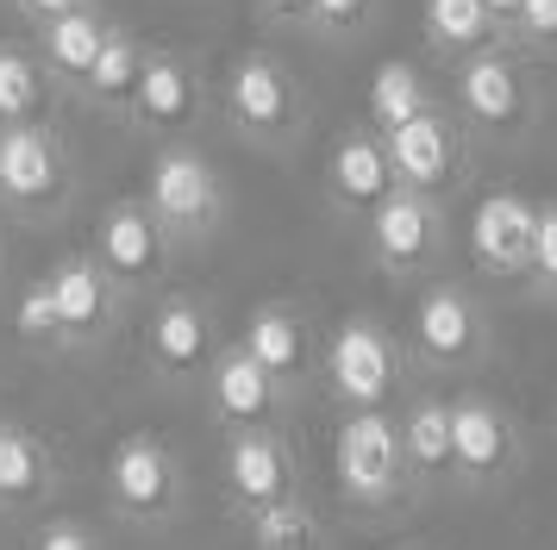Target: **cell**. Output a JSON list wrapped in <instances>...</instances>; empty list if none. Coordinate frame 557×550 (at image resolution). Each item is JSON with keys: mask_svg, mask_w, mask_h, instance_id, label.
<instances>
[{"mask_svg": "<svg viewBox=\"0 0 557 550\" xmlns=\"http://www.w3.org/2000/svg\"><path fill=\"white\" fill-rule=\"evenodd\" d=\"M451 95H457V125L476 132V138H495V145L532 138V125L545 113V88H539L532 57H520L507 38L457 57Z\"/></svg>", "mask_w": 557, "mask_h": 550, "instance_id": "1", "label": "cell"}, {"mask_svg": "<svg viewBox=\"0 0 557 550\" xmlns=\"http://www.w3.org/2000/svg\"><path fill=\"white\" fill-rule=\"evenodd\" d=\"M220 100H226L232 132L251 138V145H295L301 125H307L301 82H295V70H288L282 57H270V50H245L226 70Z\"/></svg>", "mask_w": 557, "mask_h": 550, "instance_id": "2", "label": "cell"}, {"mask_svg": "<svg viewBox=\"0 0 557 550\" xmlns=\"http://www.w3.org/2000/svg\"><path fill=\"white\" fill-rule=\"evenodd\" d=\"M382 145H388L395 188H413V195H426V200H445L470 175V132L445 107H426L420 120L395 125Z\"/></svg>", "mask_w": 557, "mask_h": 550, "instance_id": "3", "label": "cell"}, {"mask_svg": "<svg viewBox=\"0 0 557 550\" xmlns=\"http://www.w3.org/2000/svg\"><path fill=\"white\" fill-rule=\"evenodd\" d=\"M145 207L163 225V238H207L220 225L226 188H220V175H213V163L201 150L163 145L151 163V182H145Z\"/></svg>", "mask_w": 557, "mask_h": 550, "instance_id": "4", "label": "cell"}, {"mask_svg": "<svg viewBox=\"0 0 557 550\" xmlns=\"http://www.w3.org/2000/svg\"><path fill=\"white\" fill-rule=\"evenodd\" d=\"M63 145H57L51 125H0V200L20 207V213H38V207H57L63 200Z\"/></svg>", "mask_w": 557, "mask_h": 550, "instance_id": "5", "label": "cell"}, {"mask_svg": "<svg viewBox=\"0 0 557 550\" xmlns=\"http://www.w3.org/2000/svg\"><path fill=\"white\" fill-rule=\"evenodd\" d=\"M438 245H445V213H438V200L413 195V188H395L370 213V250H376V263L388 275L426 270L438 257Z\"/></svg>", "mask_w": 557, "mask_h": 550, "instance_id": "6", "label": "cell"}, {"mask_svg": "<svg viewBox=\"0 0 557 550\" xmlns=\"http://www.w3.org/2000/svg\"><path fill=\"white\" fill-rule=\"evenodd\" d=\"M326 370H332V388H338V395L363 413V407H382V400L395 395L401 357H395V345H388V332H382V325L345 320L338 332H332Z\"/></svg>", "mask_w": 557, "mask_h": 550, "instance_id": "7", "label": "cell"}, {"mask_svg": "<svg viewBox=\"0 0 557 550\" xmlns=\"http://www.w3.org/2000/svg\"><path fill=\"white\" fill-rule=\"evenodd\" d=\"M126 120H138L145 132H163V138H182L188 125L201 120V82L188 70V57H176V50H145V70H138Z\"/></svg>", "mask_w": 557, "mask_h": 550, "instance_id": "8", "label": "cell"}, {"mask_svg": "<svg viewBox=\"0 0 557 550\" xmlns=\"http://www.w3.org/2000/svg\"><path fill=\"white\" fill-rule=\"evenodd\" d=\"M401 475V432L382 420L376 407H363L338 425V482L357 500H382Z\"/></svg>", "mask_w": 557, "mask_h": 550, "instance_id": "9", "label": "cell"}, {"mask_svg": "<svg viewBox=\"0 0 557 550\" xmlns=\"http://www.w3.org/2000/svg\"><path fill=\"white\" fill-rule=\"evenodd\" d=\"M326 195L345 207V213H376L382 200L395 195V170H388V145L370 125H351L332 138L326 157Z\"/></svg>", "mask_w": 557, "mask_h": 550, "instance_id": "10", "label": "cell"}, {"mask_svg": "<svg viewBox=\"0 0 557 550\" xmlns=\"http://www.w3.org/2000/svg\"><path fill=\"white\" fill-rule=\"evenodd\" d=\"M163 225L151 220L145 200H120L101 213V232H95V263H101L107 282H151L163 270Z\"/></svg>", "mask_w": 557, "mask_h": 550, "instance_id": "11", "label": "cell"}, {"mask_svg": "<svg viewBox=\"0 0 557 550\" xmlns=\"http://www.w3.org/2000/svg\"><path fill=\"white\" fill-rule=\"evenodd\" d=\"M532 225H539V200L495 188L476 200V220H470V250L488 275H527L532 263Z\"/></svg>", "mask_w": 557, "mask_h": 550, "instance_id": "12", "label": "cell"}, {"mask_svg": "<svg viewBox=\"0 0 557 550\" xmlns=\"http://www.w3.org/2000/svg\"><path fill=\"white\" fill-rule=\"evenodd\" d=\"M482 338H488V325H482V307L463 288H426L420 295V307H413V345H420V357L426 363H470V357H482Z\"/></svg>", "mask_w": 557, "mask_h": 550, "instance_id": "13", "label": "cell"}, {"mask_svg": "<svg viewBox=\"0 0 557 550\" xmlns=\"http://www.w3.org/2000/svg\"><path fill=\"white\" fill-rule=\"evenodd\" d=\"M107 13L95 0H82L70 13H57V20L38 25V70L63 82V88H82L88 70H95V57H101V38H107Z\"/></svg>", "mask_w": 557, "mask_h": 550, "instance_id": "14", "label": "cell"}, {"mask_svg": "<svg viewBox=\"0 0 557 550\" xmlns=\"http://www.w3.org/2000/svg\"><path fill=\"white\" fill-rule=\"evenodd\" d=\"M51 307H57V338H95L113 313V282L101 275L95 257H70L51 270Z\"/></svg>", "mask_w": 557, "mask_h": 550, "instance_id": "15", "label": "cell"}, {"mask_svg": "<svg viewBox=\"0 0 557 550\" xmlns=\"http://www.w3.org/2000/svg\"><path fill=\"white\" fill-rule=\"evenodd\" d=\"M513 457V432H507V413L495 400H457L451 407V463L470 475H495Z\"/></svg>", "mask_w": 557, "mask_h": 550, "instance_id": "16", "label": "cell"}, {"mask_svg": "<svg viewBox=\"0 0 557 550\" xmlns=\"http://www.w3.org/2000/svg\"><path fill=\"white\" fill-rule=\"evenodd\" d=\"M207 350H213V332H207V313L195 300H163L151 313V363L170 375H188L207 363Z\"/></svg>", "mask_w": 557, "mask_h": 550, "instance_id": "17", "label": "cell"}, {"mask_svg": "<svg viewBox=\"0 0 557 550\" xmlns=\"http://www.w3.org/2000/svg\"><path fill=\"white\" fill-rule=\"evenodd\" d=\"M420 32L432 57H470L482 45H502V25L488 20L482 0H420Z\"/></svg>", "mask_w": 557, "mask_h": 550, "instance_id": "18", "label": "cell"}, {"mask_svg": "<svg viewBox=\"0 0 557 550\" xmlns=\"http://www.w3.org/2000/svg\"><path fill=\"white\" fill-rule=\"evenodd\" d=\"M145 38L138 32H126V25H107L101 38V57H95V70H88V82H82V95L95 100V107H107V113H120L126 120L132 107V88H138V70H145Z\"/></svg>", "mask_w": 557, "mask_h": 550, "instance_id": "19", "label": "cell"}, {"mask_svg": "<svg viewBox=\"0 0 557 550\" xmlns=\"http://www.w3.org/2000/svg\"><path fill=\"white\" fill-rule=\"evenodd\" d=\"M245 357H251L257 370H270V382L301 375L307 370V325L288 307H257L251 325H245Z\"/></svg>", "mask_w": 557, "mask_h": 550, "instance_id": "20", "label": "cell"}, {"mask_svg": "<svg viewBox=\"0 0 557 550\" xmlns=\"http://www.w3.org/2000/svg\"><path fill=\"white\" fill-rule=\"evenodd\" d=\"M213 407H220V420H232V425L270 420V407H276V382H270V370H257L251 357H245V345L226 350V357L213 363Z\"/></svg>", "mask_w": 557, "mask_h": 550, "instance_id": "21", "label": "cell"}, {"mask_svg": "<svg viewBox=\"0 0 557 550\" xmlns=\"http://www.w3.org/2000/svg\"><path fill=\"white\" fill-rule=\"evenodd\" d=\"M426 107H438L426 88V75H420V63H407V57H388V63H376V75H370V132H395V125L420 120Z\"/></svg>", "mask_w": 557, "mask_h": 550, "instance_id": "22", "label": "cell"}, {"mask_svg": "<svg viewBox=\"0 0 557 550\" xmlns=\"http://www.w3.org/2000/svg\"><path fill=\"white\" fill-rule=\"evenodd\" d=\"M226 475H232V488H238V500H251V507H276V500L288 495V457H282V445L263 438V432L232 438Z\"/></svg>", "mask_w": 557, "mask_h": 550, "instance_id": "23", "label": "cell"}, {"mask_svg": "<svg viewBox=\"0 0 557 550\" xmlns=\"http://www.w3.org/2000/svg\"><path fill=\"white\" fill-rule=\"evenodd\" d=\"M113 495L132 513H157L170 500V457L157 438H126L113 450Z\"/></svg>", "mask_w": 557, "mask_h": 550, "instance_id": "24", "label": "cell"}, {"mask_svg": "<svg viewBox=\"0 0 557 550\" xmlns=\"http://www.w3.org/2000/svg\"><path fill=\"white\" fill-rule=\"evenodd\" d=\"M45 88H51V75L38 70L32 50L0 45V125H38Z\"/></svg>", "mask_w": 557, "mask_h": 550, "instance_id": "25", "label": "cell"}, {"mask_svg": "<svg viewBox=\"0 0 557 550\" xmlns=\"http://www.w3.org/2000/svg\"><path fill=\"white\" fill-rule=\"evenodd\" d=\"M401 463H413V470H451V407L445 400H420L413 413H407L401 425Z\"/></svg>", "mask_w": 557, "mask_h": 550, "instance_id": "26", "label": "cell"}, {"mask_svg": "<svg viewBox=\"0 0 557 550\" xmlns=\"http://www.w3.org/2000/svg\"><path fill=\"white\" fill-rule=\"evenodd\" d=\"M45 488V457L26 432H0V500H32Z\"/></svg>", "mask_w": 557, "mask_h": 550, "instance_id": "27", "label": "cell"}, {"mask_svg": "<svg viewBox=\"0 0 557 550\" xmlns=\"http://www.w3.org/2000/svg\"><path fill=\"white\" fill-rule=\"evenodd\" d=\"M507 45L532 63H557V0H520V13L507 25Z\"/></svg>", "mask_w": 557, "mask_h": 550, "instance_id": "28", "label": "cell"}, {"mask_svg": "<svg viewBox=\"0 0 557 550\" xmlns=\"http://www.w3.org/2000/svg\"><path fill=\"white\" fill-rule=\"evenodd\" d=\"M376 20V0H307V32L326 45H351Z\"/></svg>", "mask_w": 557, "mask_h": 550, "instance_id": "29", "label": "cell"}, {"mask_svg": "<svg viewBox=\"0 0 557 550\" xmlns=\"http://www.w3.org/2000/svg\"><path fill=\"white\" fill-rule=\"evenodd\" d=\"M257 545L263 550H307L313 545V520H307L301 507H288V500L257 507Z\"/></svg>", "mask_w": 557, "mask_h": 550, "instance_id": "30", "label": "cell"}, {"mask_svg": "<svg viewBox=\"0 0 557 550\" xmlns=\"http://www.w3.org/2000/svg\"><path fill=\"white\" fill-rule=\"evenodd\" d=\"M527 275L545 288V295H557V200H545L539 207V225H532V263Z\"/></svg>", "mask_w": 557, "mask_h": 550, "instance_id": "31", "label": "cell"}, {"mask_svg": "<svg viewBox=\"0 0 557 550\" xmlns=\"http://www.w3.org/2000/svg\"><path fill=\"white\" fill-rule=\"evenodd\" d=\"M13 332H20L26 345L57 338V307H51V288H45V282H32L26 295H20V307H13Z\"/></svg>", "mask_w": 557, "mask_h": 550, "instance_id": "32", "label": "cell"}, {"mask_svg": "<svg viewBox=\"0 0 557 550\" xmlns=\"http://www.w3.org/2000/svg\"><path fill=\"white\" fill-rule=\"evenodd\" d=\"M263 25H301L307 32V0H251Z\"/></svg>", "mask_w": 557, "mask_h": 550, "instance_id": "33", "label": "cell"}, {"mask_svg": "<svg viewBox=\"0 0 557 550\" xmlns=\"http://www.w3.org/2000/svg\"><path fill=\"white\" fill-rule=\"evenodd\" d=\"M38 550H88V538H82L76 525H51V532L38 538Z\"/></svg>", "mask_w": 557, "mask_h": 550, "instance_id": "34", "label": "cell"}, {"mask_svg": "<svg viewBox=\"0 0 557 550\" xmlns=\"http://www.w3.org/2000/svg\"><path fill=\"white\" fill-rule=\"evenodd\" d=\"M70 7H82V0H20V13H26V20H57V13H70Z\"/></svg>", "mask_w": 557, "mask_h": 550, "instance_id": "35", "label": "cell"}, {"mask_svg": "<svg viewBox=\"0 0 557 550\" xmlns=\"http://www.w3.org/2000/svg\"><path fill=\"white\" fill-rule=\"evenodd\" d=\"M488 7V20L502 25V38H507V25H513V13H520V0H482Z\"/></svg>", "mask_w": 557, "mask_h": 550, "instance_id": "36", "label": "cell"}]
</instances>
